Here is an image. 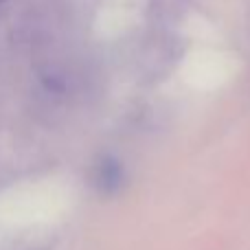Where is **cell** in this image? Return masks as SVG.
Returning <instances> with one entry per match:
<instances>
[{
    "instance_id": "cell-1",
    "label": "cell",
    "mask_w": 250,
    "mask_h": 250,
    "mask_svg": "<svg viewBox=\"0 0 250 250\" xmlns=\"http://www.w3.org/2000/svg\"><path fill=\"white\" fill-rule=\"evenodd\" d=\"M123 185V169L114 158L101 160L99 169H97V187L104 193H114L119 187Z\"/></svg>"
}]
</instances>
